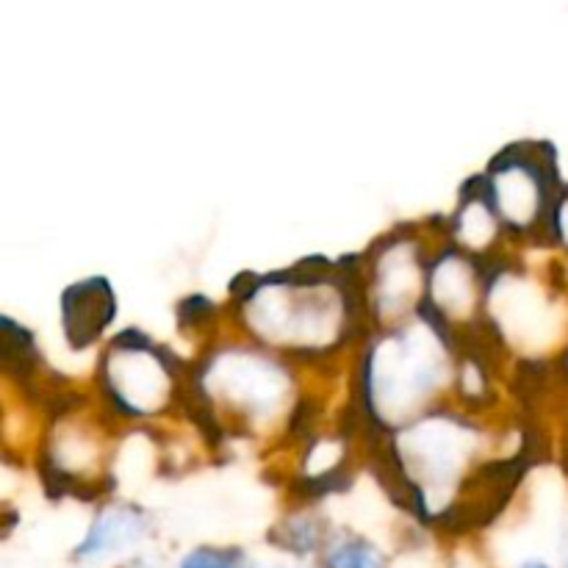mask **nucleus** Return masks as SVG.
<instances>
[{
    "label": "nucleus",
    "mask_w": 568,
    "mask_h": 568,
    "mask_svg": "<svg viewBox=\"0 0 568 568\" xmlns=\"http://www.w3.org/2000/svg\"><path fill=\"white\" fill-rule=\"evenodd\" d=\"M181 568H244V560L239 552H227V549H194L183 558Z\"/></svg>",
    "instance_id": "6"
},
{
    "label": "nucleus",
    "mask_w": 568,
    "mask_h": 568,
    "mask_svg": "<svg viewBox=\"0 0 568 568\" xmlns=\"http://www.w3.org/2000/svg\"><path fill=\"white\" fill-rule=\"evenodd\" d=\"M283 547L294 555H311L322 547L325 541V527L320 519H311V516H300V519L286 521L281 532Z\"/></svg>",
    "instance_id": "5"
},
{
    "label": "nucleus",
    "mask_w": 568,
    "mask_h": 568,
    "mask_svg": "<svg viewBox=\"0 0 568 568\" xmlns=\"http://www.w3.org/2000/svg\"><path fill=\"white\" fill-rule=\"evenodd\" d=\"M136 568H150V566H136Z\"/></svg>",
    "instance_id": "9"
},
{
    "label": "nucleus",
    "mask_w": 568,
    "mask_h": 568,
    "mask_svg": "<svg viewBox=\"0 0 568 568\" xmlns=\"http://www.w3.org/2000/svg\"><path fill=\"white\" fill-rule=\"evenodd\" d=\"M83 305L87 303L81 300L78 288H70V294H64V325L72 344L92 342L103 331L105 322L114 316V297L103 283H89V308Z\"/></svg>",
    "instance_id": "3"
},
{
    "label": "nucleus",
    "mask_w": 568,
    "mask_h": 568,
    "mask_svg": "<svg viewBox=\"0 0 568 568\" xmlns=\"http://www.w3.org/2000/svg\"><path fill=\"white\" fill-rule=\"evenodd\" d=\"M519 568H549L544 560H527V564H521Z\"/></svg>",
    "instance_id": "8"
},
{
    "label": "nucleus",
    "mask_w": 568,
    "mask_h": 568,
    "mask_svg": "<svg viewBox=\"0 0 568 568\" xmlns=\"http://www.w3.org/2000/svg\"><path fill=\"white\" fill-rule=\"evenodd\" d=\"M555 222H558L560 239L568 244V194H564L558 203V211H555Z\"/></svg>",
    "instance_id": "7"
},
{
    "label": "nucleus",
    "mask_w": 568,
    "mask_h": 568,
    "mask_svg": "<svg viewBox=\"0 0 568 568\" xmlns=\"http://www.w3.org/2000/svg\"><path fill=\"white\" fill-rule=\"evenodd\" d=\"M494 203L503 211V216L516 225H530L541 216L544 205H547L549 186L544 181V170L536 164L508 166V170L494 175Z\"/></svg>",
    "instance_id": "1"
},
{
    "label": "nucleus",
    "mask_w": 568,
    "mask_h": 568,
    "mask_svg": "<svg viewBox=\"0 0 568 568\" xmlns=\"http://www.w3.org/2000/svg\"><path fill=\"white\" fill-rule=\"evenodd\" d=\"M148 530V521L139 514L136 508H111L94 519V525L89 527L87 538L81 541V547L75 549V558L92 560L103 558L109 552H120V549L131 547Z\"/></svg>",
    "instance_id": "2"
},
{
    "label": "nucleus",
    "mask_w": 568,
    "mask_h": 568,
    "mask_svg": "<svg viewBox=\"0 0 568 568\" xmlns=\"http://www.w3.org/2000/svg\"><path fill=\"white\" fill-rule=\"evenodd\" d=\"M325 568H388V564L375 544L364 538H347L327 552Z\"/></svg>",
    "instance_id": "4"
}]
</instances>
